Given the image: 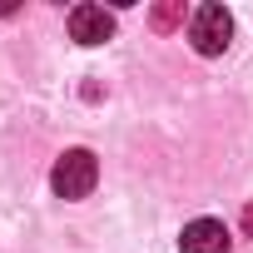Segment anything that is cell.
I'll list each match as a JSON object with an SVG mask.
<instances>
[{"label":"cell","mask_w":253,"mask_h":253,"mask_svg":"<svg viewBox=\"0 0 253 253\" xmlns=\"http://www.w3.org/2000/svg\"><path fill=\"white\" fill-rule=\"evenodd\" d=\"M94 179H99V164H94L89 149H65L55 159V174H50V184H55L60 199H84L94 189Z\"/></svg>","instance_id":"cell-1"},{"label":"cell","mask_w":253,"mask_h":253,"mask_svg":"<svg viewBox=\"0 0 253 253\" xmlns=\"http://www.w3.org/2000/svg\"><path fill=\"white\" fill-rule=\"evenodd\" d=\"M189 40L199 55H223L228 40H233V15L223 5H199L194 20H189Z\"/></svg>","instance_id":"cell-2"},{"label":"cell","mask_w":253,"mask_h":253,"mask_svg":"<svg viewBox=\"0 0 253 253\" xmlns=\"http://www.w3.org/2000/svg\"><path fill=\"white\" fill-rule=\"evenodd\" d=\"M114 35V15L104 5H75L70 10V40L75 45H104Z\"/></svg>","instance_id":"cell-3"},{"label":"cell","mask_w":253,"mask_h":253,"mask_svg":"<svg viewBox=\"0 0 253 253\" xmlns=\"http://www.w3.org/2000/svg\"><path fill=\"white\" fill-rule=\"evenodd\" d=\"M179 253H228V228L218 218H194L179 233Z\"/></svg>","instance_id":"cell-4"},{"label":"cell","mask_w":253,"mask_h":253,"mask_svg":"<svg viewBox=\"0 0 253 253\" xmlns=\"http://www.w3.org/2000/svg\"><path fill=\"white\" fill-rule=\"evenodd\" d=\"M149 25H154V30H164V35H169V30H179V25H184V0H159V5L149 10Z\"/></svg>","instance_id":"cell-5"},{"label":"cell","mask_w":253,"mask_h":253,"mask_svg":"<svg viewBox=\"0 0 253 253\" xmlns=\"http://www.w3.org/2000/svg\"><path fill=\"white\" fill-rule=\"evenodd\" d=\"M243 238H253V204H243Z\"/></svg>","instance_id":"cell-6"}]
</instances>
